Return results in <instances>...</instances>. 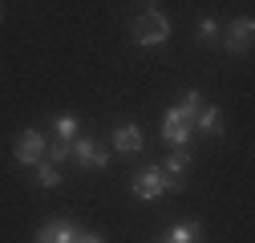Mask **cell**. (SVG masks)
Returning a JSON list of instances; mask_svg holds the SVG:
<instances>
[{"mask_svg": "<svg viewBox=\"0 0 255 243\" xmlns=\"http://www.w3.org/2000/svg\"><path fill=\"white\" fill-rule=\"evenodd\" d=\"M199 106H203L199 89H186V98L178 106H166V114H162V142L170 150H186L190 146V134H195V130H190V122H195Z\"/></svg>", "mask_w": 255, "mask_h": 243, "instance_id": "1", "label": "cell"}, {"mask_svg": "<svg viewBox=\"0 0 255 243\" xmlns=\"http://www.w3.org/2000/svg\"><path fill=\"white\" fill-rule=\"evenodd\" d=\"M130 37H134V45H142V49L166 45V41H170V16L158 12V8H146L142 16L130 20Z\"/></svg>", "mask_w": 255, "mask_h": 243, "instance_id": "2", "label": "cell"}, {"mask_svg": "<svg viewBox=\"0 0 255 243\" xmlns=\"http://www.w3.org/2000/svg\"><path fill=\"white\" fill-rule=\"evenodd\" d=\"M130 191H134V199L154 203V199H162V195L178 191V182H174V178H170L162 166H142V170L130 178Z\"/></svg>", "mask_w": 255, "mask_h": 243, "instance_id": "3", "label": "cell"}, {"mask_svg": "<svg viewBox=\"0 0 255 243\" xmlns=\"http://www.w3.org/2000/svg\"><path fill=\"white\" fill-rule=\"evenodd\" d=\"M69 158H73L77 166H85V170H102V166L110 162V154H106V150L93 142V138H81V134L69 142Z\"/></svg>", "mask_w": 255, "mask_h": 243, "instance_id": "4", "label": "cell"}, {"mask_svg": "<svg viewBox=\"0 0 255 243\" xmlns=\"http://www.w3.org/2000/svg\"><path fill=\"white\" fill-rule=\"evenodd\" d=\"M45 146H49V142H45V138H41L37 130H24V134L16 138L12 162H16V166H28V170H33V166H37V162L45 158Z\"/></svg>", "mask_w": 255, "mask_h": 243, "instance_id": "5", "label": "cell"}, {"mask_svg": "<svg viewBox=\"0 0 255 243\" xmlns=\"http://www.w3.org/2000/svg\"><path fill=\"white\" fill-rule=\"evenodd\" d=\"M251 33H255V20H251V16H235V20L227 24V37H223L227 53H231V57H243V53L251 49Z\"/></svg>", "mask_w": 255, "mask_h": 243, "instance_id": "6", "label": "cell"}, {"mask_svg": "<svg viewBox=\"0 0 255 243\" xmlns=\"http://www.w3.org/2000/svg\"><path fill=\"white\" fill-rule=\"evenodd\" d=\"M77 235H81V227L73 219H53L33 235V243H77Z\"/></svg>", "mask_w": 255, "mask_h": 243, "instance_id": "7", "label": "cell"}, {"mask_svg": "<svg viewBox=\"0 0 255 243\" xmlns=\"http://www.w3.org/2000/svg\"><path fill=\"white\" fill-rule=\"evenodd\" d=\"M142 146H146V138H142V130L134 126V122H122V126L114 130V150L118 154H142Z\"/></svg>", "mask_w": 255, "mask_h": 243, "instance_id": "8", "label": "cell"}, {"mask_svg": "<svg viewBox=\"0 0 255 243\" xmlns=\"http://www.w3.org/2000/svg\"><path fill=\"white\" fill-rule=\"evenodd\" d=\"M190 130H203L207 138H219L223 134V114H219V106H199V114H195V122H190Z\"/></svg>", "mask_w": 255, "mask_h": 243, "instance_id": "9", "label": "cell"}, {"mask_svg": "<svg viewBox=\"0 0 255 243\" xmlns=\"http://www.w3.org/2000/svg\"><path fill=\"white\" fill-rule=\"evenodd\" d=\"M158 243H203V227L182 219V223H174V227H170L162 239H158Z\"/></svg>", "mask_w": 255, "mask_h": 243, "instance_id": "10", "label": "cell"}, {"mask_svg": "<svg viewBox=\"0 0 255 243\" xmlns=\"http://www.w3.org/2000/svg\"><path fill=\"white\" fill-rule=\"evenodd\" d=\"M77 130H81V118H77V114H57V118H53V134H57L61 142H73Z\"/></svg>", "mask_w": 255, "mask_h": 243, "instance_id": "11", "label": "cell"}, {"mask_svg": "<svg viewBox=\"0 0 255 243\" xmlns=\"http://www.w3.org/2000/svg\"><path fill=\"white\" fill-rule=\"evenodd\" d=\"M33 170H37V187H45V191H49V187H61V166H53V162L41 158Z\"/></svg>", "mask_w": 255, "mask_h": 243, "instance_id": "12", "label": "cell"}, {"mask_svg": "<svg viewBox=\"0 0 255 243\" xmlns=\"http://www.w3.org/2000/svg\"><path fill=\"white\" fill-rule=\"evenodd\" d=\"M186 166H190V154H186V150H174V154H166V166H162V170L178 182V178L186 174Z\"/></svg>", "mask_w": 255, "mask_h": 243, "instance_id": "13", "label": "cell"}, {"mask_svg": "<svg viewBox=\"0 0 255 243\" xmlns=\"http://www.w3.org/2000/svg\"><path fill=\"white\" fill-rule=\"evenodd\" d=\"M45 162H53V166H61V162H69V142H53V146H45Z\"/></svg>", "mask_w": 255, "mask_h": 243, "instance_id": "14", "label": "cell"}, {"mask_svg": "<svg viewBox=\"0 0 255 243\" xmlns=\"http://www.w3.org/2000/svg\"><path fill=\"white\" fill-rule=\"evenodd\" d=\"M195 33H199L203 41H215V37H219V20H215V16H203V20H199V28H195Z\"/></svg>", "mask_w": 255, "mask_h": 243, "instance_id": "15", "label": "cell"}, {"mask_svg": "<svg viewBox=\"0 0 255 243\" xmlns=\"http://www.w3.org/2000/svg\"><path fill=\"white\" fill-rule=\"evenodd\" d=\"M77 243H106V239H102V235H89V231H81V235H77Z\"/></svg>", "mask_w": 255, "mask_h": 243, "instance_id": "16", "label": "cell"}, {"mask_svg": "<svg viewBox=\"0 0 255 243\" xmlns=\"http://www.w3.org/2000/svg\"><path fill=\"white\" fill-rule=\"evenodd\" d=\"M142 4H146V8H154V0H142Z\"/></svg>", "mask_w": 255, "mask_h": 243, "instance_id": "17", "label": "cell"}]
</instances>
